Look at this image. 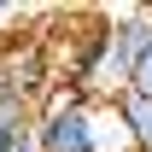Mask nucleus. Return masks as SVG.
Masks as SVG:
<instances>
[{
  "label": "nucleus",
  "instance_id": "obj_4",
  "mask_svg": "<svg viewBox=\"0 0 152 152\" xmlns=\"http://www.w3.org/2000/svg\"><path fill=\"white\" fill-rule=\"evenodd\" d=\"M123 94H140V99H152V47H146V53L129 64V82H123Z\"/></svg>",
  "mask_w": 152,
  "mask_h": 152
},
{
  "label": "nucleus",
  "instance_id": "obj_2",
  "mask_svg": "<svg viewBox=\"0 0 152 152\" xmlns=\"http://www.w3.org/2000/svg\"><path fill=\"white\" fill-rule=\"evenodd\" d=\"M29 117H35V99L0 94V152H23L29 146Z\"/></svg>",
  "mask_w": 152,
  "mask_h": 152
},
{
  "label": "nucleus",
  "instance_id": "obj_5",
  "mask_svg": "<svg viewBox=\"0 0 152 152\" xmlns=\"http://www.w3.org/2000/svg\"><path fill=\"white\" fill-rule=\"evenodd\" d=\"M0 94H12V88H6V70H0Z\"/></svg>",
  "mask_w": 152,
  "mask_h": 152
},
{
  "label": "nucleus",
  "instance_id": "obj_3",
  "mask_svg": "<svg viewBox=\"0 0 152 152\" xmlns=\"http://www.w3.org/2000/svg\"><path fill=\"white\" fill-rule=\"evenodd\" d=\"M117 111H123V123H129L134 152H152V99H140V94H117Z\"/></svg>",
  "mask_w": 152,
  "mask_h": 152
},
{
  "label": "nucleus",
  "instance_id": "obj_6",
  "mask_svg": "<svg viewBox=\"0 0 152 152\" xmlns=\"http://www.w3.org/2000/svg\"><path fill=\"white\" fill-rule=\"evenodd\" d=\"M23 152H35V146H23Z\"/></svg>",
  "mask_w": 152,
  "mask_h": 152
},
{
  "label": "nucleus",
  "instance_id": "obj_1",
  "mask_svg": "<svg viewBox=\"0 0 152 152\" xmlns=\"http://www.w3.org/2000/svg\"><path fill=\"white\" fill-rule=\"evenodd\" d=\"M29 146L35 152H134V140H129L117 99H88L70 82H53L35 99Z\"/></svg>",
  "mask_w": 152,
  "mask_h": 152
}]
</instances>
